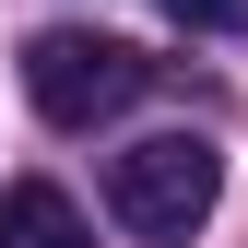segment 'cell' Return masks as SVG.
Wrapping results in <instances>:
<instances>
[{
	"instance_id": "6da1fadb",
	"label": "cell",
	"mask_w": 248,
	"mask_h": 248,
	"mask_svg": "<svg viewBox=\"0 0 248 248\" xmlns=\"http://www.w3.org/2000/svg\"><path fill=\"white\" fill-rule=\"evenodd\" d=\"M213 201H225V154H213L201 130H154V142H130V154H107V213H118L130 236H154V248L201 236Z\"/></svg>"
},
{
	"instance_id": "3957f363",
	"label": "cell",
	"mask_w": 248,
	"mask_h": 248,
	"mask_svg": "<svg viewBox=\"0 0 248 248\" xmlns=\"http://www.w3.org/2000/svg\"><path fill=\"white\" fill-rule=\"evenodd\" d=\"M0 248H95V236H83L71 189H47V177H12V189H0Z\"/></svg>"
},
{
	"instance_id": "277c9868",
	"label": "cell",
	"mask_w": 248,
	"mask_h": 248,
	"mask_svg": "<svg viewBox=\"0 0 248 248\" xmlns=\"http://www.w3.org/2000/svg\"><path fill=\"white\" fill-rule=\"evenodd\" d=\"M166 24H189V36H248V0H166Z\"/></svg>"
},
{
	"instance_id": "7a4b0ae2",
	"label": "cell",
	"mask_w": 248,
	"mask_h": 248,
	"mask_svg": "<svg viewBox=\"0 0 248 248\" xmlns=\"http://www.w3.org/2000/svg\"><path fill=\"white\" fill-rule=\"evenodd\" d=\"M142 83H154V59L130 36H95V24H47V36L24 47V95H36V118H59V130L118 118Z\"/></svg>"
}]
</instances>
